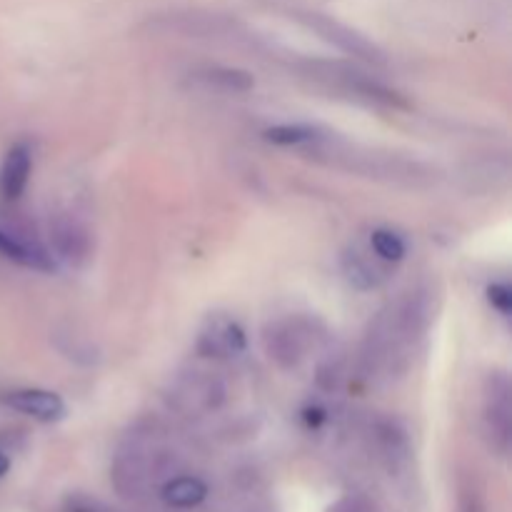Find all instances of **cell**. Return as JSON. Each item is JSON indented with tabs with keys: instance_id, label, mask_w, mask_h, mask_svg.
Instances as JSON below:
<instances>
[{
	"instance_id": "cell-1",
	"label": "cell",
	"mask_w": 512,
	"mask_h": 512,
	"mask_svg": "<svg viewBox=\"0 0 512 512\" xmlns=\"http://www.w3.org/2000/svg\"><path fill=\"white\" fill-rule=\"evenodd\" d=\"M485 428L498 450L510 445V383L505 375H490L485 383Z\"/></svg>"
},
{
	"instance_id": "cell-2",
	"label": "cell",
	"mask_w": 512,
	"mask_h": 512,
	"mask_svg": "<svg viewBox=\"0 0 512 512\" xmlns=\"http://www.w3.org/2000/svg\"><path fill=\"white\" fill-rule=\"evenodd\" d=\"M3 403L8 408H13L15 413H23L28 418L40 420V423H58V420L65 418L63 398L58 393H53V390H13V393L3 395Z\"/></svg>"
},
{
	"instance_id": "cell-3",
	"label": "cell",
	"mask_w": 512,
	"mask_h": 512,
	"mask_svg": "<svg viewBox=\"0 0 512 512\" xmlns=\"http://www.w3.org/2000/svg\"><path fill=\"white\" fill-rule=\"evenodd\" d=\"M248 348L245 330L230 318H213L198 338V353L208 358H228Z\"/></svg>"
},
{
	"instance_id": "cell-4",
	"label": "cell",
	"mask_w": 512,
	"mask_h": 512,
	"mask_svg": "<svg viewBox=\"0 0 512 512\" xmlns=\"http://www.w3.org/2000/svg\"><path fill=\"white\" fill-rule=\"evenodd\" d=\"M50 240H53L55 253L68 263L78 265L88 258L90 253V235L83 225L70 215H58L50 223Z\"/></svg>"
},
{
	"instance_id": "cell-5",
	"label": "cell",
	"mask_w": 512,
	"mask_h": 512,
	"mask_svg": "<svg viewBox=\"0 0 512 512\" xmlns=\"http://www.w3.org/2000/svg\"><path fill=\"white\" fill-rule=\"evenodd\" d=\"M310 28H315L320 35H323L325 40L335 43L338 48L348 50V53L358 55V58L370 60V63H385L383 53H380V50L375 48L370 40H365L363 35H358L355 30L345 28V25L335 23V20H328V18H320V15H315V18H310Z\"/></svg>"
},
{
	"instance_id": "cell-6",
	"label": "cell",
	"mask_w": 512,
	"mask_h": 512,
	"mask_svg": "<svg viewBox=\"0 0 512 512\" xmlns=\"http://www.w3.org/2000/svg\"><path fill=\"white\" fill-rule=\"evenodd\" d=\"M30 168H33V150L28 143H18L8 150L0 168V193L8 200H18L28 188Z\"/></svg>"
},
{
	"instance_id": "cell-7",
	"label": "cell",
	"mask_w": 512,
	"mask_h": 512,
	"mask_svg": "<svg viewBox=\"0 0 512 512\" xmlns=\"http://www.w3.org/2000/svg\"><path fill=\"white\" fill-rule=\"evenodd\" d=\"M265 343H268L270 358L283 368H293L303 358V343H300V333L293 328V323H275L265 335Z\"/></svg>"
},
{
	"instance_id": "cell-8",
	"label": "cell",
	"mask_w": 512,
	"mask_h": 512,
	"mask_svg": "<svg viewBox=\"0 0 512 512\" xmlns=\"http://www.w3.org/2000/svg\"><path fill=\"white\" fill-rule=\"evenodd\" d=\"M160 495H163V503L170 505V508H198L208 498V485L200 478H173L170 483L163 485Z\"/></svg>"
},
{
	"instance_id": "cell-9",
	"label": "cell",
	"mask_w": 512,
	"mask_h": 512,
	"mask_svg": "<svg viewBox=\"0 0 512 512\" xmlns=\"http://www.w3.org/2000/svg\"><path fill=\"white\" fill-rule=\"evenodd\" d=\"M343 273L345 278H348V283L358 290H373L378 288L380 280H383V275H378V268L370 265L368 260H365V255L355 248L343 255Z\"/></svg>"
},
{
	"instance_id": "cell-10",
	"label": "cell",
	"mask_w": 512,
	"mask_h": 512,
	"mask_svg": "<svg viewBox=\"0 0 512 512\" xmlns=\"http://www.w3.org/2000/svg\"><path fill=\"white\" fill-rule=\"evenodd\" d=\"M370 248L375 250V255H378L383 263H400V260L408 255V245H405V240L390 228L373 230V235H370Z\"/></svg>"
},
{
	"instance_id": "cell-11",
	"label": "cell",
	"mask_w": 512,
	"mask_h": 512,
	"mask_svg": "<svg viewBox=\"0 0 512 512\" xmlns=\"http://www.w3.org/2000/svg\"><path fill=\"white\" fill-rule=\"evenodd\" d=\"M203 78L215 88L230 90V93H248L255 85L253 75L240 68H210Z\"/></svg>"
},
{
	"instance_id": "cell-12",
	"label": "cell",
	"mask_w": 512,
	"mask_h": 512,
	"mask_svg": "<svg viewBox=\"0 0 512 512\" xmlns=\"http://www.w3.org/2000/svg\"><path fill=\"white\" fill-rule=\"evenodd\" d=\"M263 138L273 145H300V143H310V140L318 138V130L313 125H273L263 133Z\"/></svg>"
},
{
	"instance_id": "cell-13",
	"label": "cell",
	"mask_w": 512,
	"mask_h": 512,
	"mask_svg": "<svg viewBox=\"0 0 512 512\" xmlns=\"http://www.w3.org/2000/svg\"><path fill=\"white\" fill-rule=\"evenodd\" d=\"M488 303L498 310L503 318H510L512 313V290L508 283H493L488 288Z\"/></svg>"
},
{
	"instance_id": "cell-14",
	"label": "cell",
	"mask_w": 512,
	"mask_h": 512,
	"mask_svg": "<svg viewBox=\"0 0 512 512\" xmlns=\"http://www.w3.org/2000/svg\"><path fill=\"white\" fill-rule=\"evenodd\" d=\"M325 418H328V415H325L323 408H305L303 410V420L308 428H320V425L325 423Z\"/></svg>"
},
{
	"instance_id": "cell-15",
	"label": "cell",
	"mask_w": 512,
	"mask_h": 512,
	"mask_svg": "<svg viewBox=\"0 0 512 512\" xmlns=\"http://www.w3.org/2000/svg\"><path fill=\"white\" fill-rule=\"evenodd\" d=\"M330 512H363V510H360V505L355 503V500L345 498V500H340V503H335L333 508H330Z\"/></svg>"
},
{
	"instance_id": "cell-16",
	"label": "cell",
	"mask_w": 512,
	"mask_h": 512,
	"mask_svg": "<svg viewBox=\"0 0 512 512\" xmlns=\"http://www.w3.org/2000/svg\"><path fill=\"white\" fill-rule=\"evenodd\" d=\"M8 470H10V460H8V455L0 453V478H3V475H8Z\"/></svg>"
},
{
	"instance_id": "cell-17",
	"label": "cell",
	"mask_w": 512,
	"mask_h": 512,
	"mask_svg": "<svg viewBox=\"0 0 512 512\" xmlns=\"http://www.w3.org/2000/svg\"><path fill=\"white\" fill-rule=\"evenodd\" d=\"M465 512H483V510H480V505L475 503V500H470V503L465 505Z\"/></svg>"
},
{
	"instance_id": "cell-18",
	"label": "cell",
	"mask_w": 512,
	"mask_h": 512,
	"mask_svg": "<svg viewBox=\"0 0 512 512\" xmlns=\"http://www.w3.org/2000/svg\"><path fill=\"white\" fill-rule=\"evenodd\" d=\"M73 512H93V510H88V508H73Z\"/></svg>"
}]
</instances>
